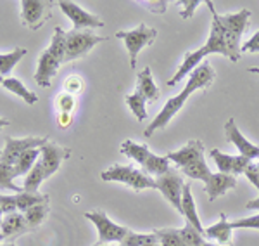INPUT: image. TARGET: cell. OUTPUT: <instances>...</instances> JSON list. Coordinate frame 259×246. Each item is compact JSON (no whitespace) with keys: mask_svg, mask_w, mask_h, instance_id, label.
Returning <instances> with one entry per match:
<instances>
[{"mask_svg":"<svg viewBox=\"0 0 259 246\" xmlns=\"http://www.w3.org/2000/svg\"><path fill=\"white\" fill-rule=\"evenodd\" d=\"M2 219H4V212H2V208H0V222H2Z\"/></svg>","mask_w":259,"mask_h":246,"instance_id":"c3c4849f","label":"cell"},{"mask_svg":"<svg viewBox=\"0 0 259 246\" xmlns=\"http://www.w3.org/2000/svg\"><path fill=\"white\" fill-rule=\"evenodd\" d=\"M137 92H140L150 102L159 99V95H161L159 87H157L156 82H154L150 68H144L139 75H137Z\"/></svg>","mask_w":259,"mask_h":246,"instance_id":"44dd1931","label":"cell"},{"mask_svg":"<svg viewBox=\"0 0 259 246\" xmlns=\"http://www.w3.org/2000/svg\"><path fill=\"white\" fill-rule=\"evenodd\" d=\"M100 179L104 182H121L135 191L156 189V181L132 165H112L107 170L100 172Z\"/></svg>","mask_w":259,"mask_h":246,"instance_id":"5b68a950","label":"cell"},{"mask_svg":"<svg viewBox=\"0 0 259 246\" xmlns=\"http://www.w3.org/2000/svg\"><path fill=\"white\" fill-rule=\"evenodd\" d=\"M147 246H161V244H147Z\"/></svg>","mask_w":259,"mask_h":246,"instance_id":"816d5d0a","label":"cell"},{"mask_svg":"<svg viewBox=\"0 0 259 246\" xmlns=\"http://www.w3.org/2000/svg\"><path fill=\"white\" fill-rule=\"evenodd\" d=\"M232 222H228L227 215L221 214L220 215V220L216 224H212V226L206 227V231H204V236L209 237V239H214L218 241L221 244H230V241H232Z\"/></svg>","mask_w":259,"mask_h":246,"instance_id":"7402d4cb","label":"cell"},{"mask_svg":"<svg viewBox=\"0 0 259 246\" xmlns=\"http://www.w3.org/2000/svg\"><path fill=\"white\" fill-rule=\"evenodd\" d=\"M245 208H247V210H257L259 212V196L256 199H250L247 205H245Z\"/></svg>","mask_w":259,"mask_h":246,"instance_id":"b9f144b4","label":"cell"},{"mask_svg":"<svg viewBox=\"0 0 259 246\" xmlns=\"http://www.w3.org/2000/svg\"><path fill=\"white\" fill-rule=\"evenodd\" d=\"M209 154L221 173H228V175H233V177L244 175V172L247 170V166L252 163V161L247 160L245 156H242V154H239V156H232V154H225V153L218 151V149H211Z\"/></svg>","mask_w":259,"mask_h":246,"instance_id":"9a60e30c","label":"cell"},{"mask_svg":"<svg viewBox=\"0 0 259 246\" xmlns=\"http://www.w3.org/2000/svg\"><path fill=\"white\" fill-rule=\"evenodd\" d=\"M211 9V14H212V23H211V31H209V37H207V42L206 45L200 47L202 51L204 57H207L209 54H221V56L228 57V47H227V40H225V35H223V30H221V24L218 18H216V9L212 6V2H206Z\"/></svg>","mask_w":259,"mask_h":246,"instance_id":"5bb4252c","label":"cell"},{"mask_svg":"<svg viewBox=\"0 0 259 246\" xmlns=\"http://www.w3.org/2000/svg\"><path fill=\"white\" fill-rule=\"evenodd\" d=\"M233 229H256L259 231V212L252 217H244V219L232 220Z\"/></svg>","mask_w":259,"mask_h":246,"instance_id":"d590c367","label":"cell"},{"mask_svg":"<svg viewBox=\"0 0 259 246\" xmlns=\"http://www.w3.org/2000/svg\"><path fill=\"white\" fill-rule=\"evenodd\" d=\"M256 166H257V170H259V161H257V163H256Z\"/></svg>","mask_w":259,"mask_h":246,"instance_id":"f5cc1de1","label":"cell"},{"mask_svg":"<svg viewBox=\"0 0 259 246\" xmlns=\"http://www.w3.org/2000/svg\"><path fill=\"white\" fill-rule=\"evenodd\" d=\"M182 215L185 217V220L194 226L200 234L204 236V231L206 229L202 227V222H200V217H199V212H197V206H195V199H194V194H192V187L190 184H185L183 187V194H182Z\"/></svg>","mask_w":259,"mask_h":246,"instance_id":"ffe728a7","label":"cell"},{"mask_svg":"<svg viewBox=\"0 0 259 246\" xmlns=\"http://www.w3.org/2000/svg\"><path fill=\"white\" fill-rule=\"evenodd\" d=\"M40 158V148L36 149H28L19 156L18 163L14 166V177H24L31 172V168L35 166V163Z\"/></svg>","mask_w":259,"mask_h":246,"instance_id":"4316f807","label":"cell"},{"mask_svg":"<svg viewBox=\"0 0 259 246\" xmlns=\"http://www.w3.org/2000/svg\"><path fill=\"white\" fill-rule=\"evenodd\" d=\"M154 181H156V189L161 191V194L171 203V206L182 215V194L185 182L178 170H169L161 177H156Z\"/></svg>","mask_w":259,"mask_h":246,"instance_id":"8fae6325","label":"cell"},{"mask_svg":"<svg viewBox=\"0 0 259 246\" xmlns=\"http://www.w3.org/2000/svg\"><path fill=\"white\" fill-rule=\"evenodd\" d=\"M107 37L95 35L89 30H71L66 31V56L64 62L81 59L89 54L95 45L106 42Z\"/></svg>","mask_w":259,"mask_h":246,"instance_id":"8992f818","label":"cell"},{"mask_svg":"<svg viewBox=\"0 0 259 246\" xmlns=\"http://www.w3.org/2000/svg\"><path fill=\"white\" fill-rule=\"evenodd\" d=\"M76 106V99L74 95H71L68 92H61L56 97V108L59 110V113H71Z\"/></svg>","mask_w":259,"mask_h":246,"instance_id":"836d02e7","label":"cell"},{"mask_svg":"<svg viewBox=\"0 0 259 246\" xmlns=\"http://www.w3.org/2000/svg\"><path fill=\"white\" fill-rule=\"evenodd\" d=\"M180 236H182L185 246H202L204 243H206L204 236L200 234L194 226H190L189 222H185V226L180 229Z\"/></svg>","mask_w":259,"mask_h":246,"instance_id":"d6a6232c","label":"cell"},{"mask_svg":"<svg viewBox=\"0 0 259 246\" xmlns=\"http://www.w3.org/2000/svg\"><path fill=\"white\" fill-rule=\"evenodd\" d=\"M214 78H216L214 69L211 68L209 62L204 61L202 64H200L199 68L189 77V82H187L185 89H183L178 95H175V97L168 99V102L162 106V110L159 111V115H157L156 118L150 122L149 127L145 128L144 135L150 137L154 132L162 130V128L168 127V123L175 118V115H177L178 111L183 108V104L187 102L189 95H192V94L195 92V90H199V89H209V87L212 85V82H214Z\"/></svg>","mask_w":259,"mask_h":246,"instance_id":"6da1fadb","label":"cell"},{"mask_svg":"<svg viewBox=\"0 0 259 246\" xmlns=\"http://www.w3.org/2000/svg\"><path fill=\"white\" fill-rule=\"evenodd\" d=\"M216 18H218L221 30H223L225 40H227L228 47V59L232 62H237L240 59V40L242 35L247 31L249 28V18L250 11L249 9H240L239 12H233V14H218L216 12Z\"/></svg>","mask_w":259,"mask_h":246,"instance_id":"277c9868","label":"cell"},{"mask_svg":"<svg viewBox=\"0 0 259 246\" xmlns=\"http://www.w3.org/2000/svg\"><path fill=\"white\" fill-rule=\"evenodd\" d=\"M21 23L36 31L52 18V2L49 0H21Z\"/></svg>","mask_w":259,"mask_h":246,"instance_id":"9c48e42d","label":"cell"},{"mask_svg":"<svg viewBox=\"0 0 259 246\" xmlns=\"http://www.w3.org/2000/svg\"><path fill=\"white\" fill-rule=\"evenodd\" d=\"M225 135H227L228 143H232L237 149H239V153L242 156H245L250 161L259 160V146L252 144L249 139H245L244 133L239 130V127H237V123L233 118H228L227 123H225Z\"/></svg>","mask_w":259,"mask_h":246,"instance_id":"4fadbf2b","label":"cell"},{"mask_svg":"<svg viewBox=\"0 0 259 246\" xmlns=\"http://www.w3.org/2000/svg\"><path fill=\"white\" fill-rule=\"evenodd\" d=\"M147 7V11L154 12V14H164L166 12V7H168V2L166 0H149V2H140Z\"/></svg>","mask_w":259,"mask_h":246,"instance_id":"f35d334b","label":"cell"},{"mask_svg":"<svg viewBox=\"0 0 259 246\" xmlns=\"http://www.w3.org/2000/svg\"><path fill=\"white\" fill-rule=\"evenodd\" d=\"M2 85L6 87L9 92H12L14 95H18V97L23 99L24 102L28 104V106H33V104L38 102V94L31 92L28 87H24V83L19 80V78H14V77H7L4 78Z\"/></svg>","mask_w":259,"mask_h":246,"instance_id":"603a6c76","label":"cell"},{"mask_svg":"<svg viewBox=\"0 0 259 246\" xmlns=\"http://www.w3.org/2000/svg\"><path fill=\"white\" fill-rule=\"evenodd\" d=\"M199 4H200V0H178L177 2V6L180 7V18L182 19H190L192 16H194V12L195 9L199 7Z\"/></svg>","mask_w":259,"mask_h":246,"instance_id":"e575fe53","label":"cell"},{"mask_svg":"<svg viewBox=\"0 0 259 246\" xmlns=\"http://www.w3.org/2000/svg\"><path fill=\"white\" fill-rule=\"evenodd\" d=\"M202 246H218V244H214V243H209V241H206V243H204Z\"/></svg>","mask_w":259,"mask_h":246,"instance_id":"f6af8a7d","label":"cell"},{"mask_svg":"<svg viewBox=\"0 0 259 246\" xmlns=\"http://www.w3.org/2000/svg\"><path fill=\"white\" fill-rule=\"evenodd\" d=\"M85 219H89L92 224L97 229V244H109V243H121L128 234L130 229L124 226H119V224L112 222V220L107 217L106 212L102 210H92L87 212Z\"/></svg>","mask_w":259,"mask_h":246,"instance_id":"ba28073f","label":"cell"},{"mask_svg":"<svg viewBox=\"0 0 259 246\" xmlns=\"http://www.w3.org/2000/svg\"><path fill=\"white\" fill-rule=\"evenodd\" d=\"M71 123H73V116H71V113H59V116H57V125H59V128H68L71 127Z\"/></svg>","mask_w":259,"mask_h":246,"instance_id":"60d3db41","label":"cell"},{"mask_svg":"<svg viewBox=\"0 0 259 246\" xmlns=\"http://www.w3.org/2000/svg\"><path fill=\"white\" fill-rule=\"evenodd\" d=\"M66 56V31L61 26L54 30L52 42L38 57V68L35 72V82L44 89L52 85V78L59 72Z\"/></svg>","mask_w":259,"mask_h":246,"instance_id":"3957f363","label":"cell"},{"mask_svg":"<svg viewBox=\"0 0 259 246\" xmlns=\"http://www.w3.org/2000/svg\"><path fill=\"white\" fill-rule=\"evenodd\" d=\"M244 175L247 177V181L250 182V184H252L259 191V170H257L256 163H250L247 166V170L244 172Z\"/></svg>","mask_w":259,"mask_h":246,"instance_id":"ab89813d","label":"cell"},{"mask_svg":"<svg viewBox=\"0 0 259 246\" xmlns=\"http://www.w3.org/2000/svg\"><path fill=\"white\" fill-rule=\"evenodd\" d=\"M202 61H204V54H202L200 49L187 52L185 57H183V62L180 64L178 72L173 75V78H169V80H168V85L173 87V85H177V83L182 82L185 77H190V75L194 73L200 64H202Z\"/></svg>","mask_w":259,"mask_h":246,"instance_id":"d6986e66","label":"cell"},{"mask_svg":"<svg viewBox=\"0 0 259 246\" xmlns=\"http://www.w3.org/2000/svg\"><path fill=\"white\" fill-rule=\"evenodd\" d=\"M4 82V77H2V75H0V83H2Z\"/></svg>","mask_w":259,"mask_h":246,"instance_id":"681fc988","label":"cell"},{"mask_svg":"<svg viewBox=\"0 0 259 246\" xmlns=\"http://www.w3.org/2000/svg\"><path fill=\"white\" fill-rule=\"evenodd\" d=\"M26 54L28 51L24 47H16L14 51H11L9 54H0V75H2L4 78H7V75L14 69V66L18 64Z\"/></svg>","mask_w":259,"mask_h":246,"instance_id":"f1b7e54d","label":"cell"},{"mask_svg":"<svg viewBox=\"0 0 259 246\" xmlns=\"http://www.w3.org/2000/svg\"><path fill=\"white\" fill-rule=\"evenodd\" d=\"M69 156H71L69 148H62V146H59L50 139L45 140L40 148V158H38L44 179L52 177V175L61 168L62 161H66Z\"/></svg>","mask_w":259,"mask_h":246,"instance_id":"30bf717a","label":"cell"},{"mask_svg":"<svg viewBox=\"0 0 259 246\" xmlns=\"http://www.w3.org/2000/svg\"><path fill=\"white\" fill-rule=\"evenodd\" d=\"M0 231L6 237L4 243H14L16 237L31 232L26 224V219H24V214H21V212H12V214L4 215L2 222H0Z\"/></svg>","mask_w":259,"mask_h":246,"instance_id":"e0dca14e","label":"cell"},{"mask_svg":"<svg viewBox=\"0 0 259 246\" xmlns=\"http://www.w3.org/2000/svg\"><path fill=\"white\" fill-rule=\"evenodd\" d=\"M161 246H185L178 229H154Z\"/></svg>","mask_w":259,"mask_h":246,"instance_id":"1f68e13d","label":"cell"},{"mask_svg":"<svg viewBox=\"0 0 259 246\" xmlns=\"http://www.w3.org/2000/svg\"><path fill=\"white\" fill-rule=\"evenodd\" d=\"M142 166H144L145 173L154 175V177H161V175H164L166 172H169V170H171L168 158L159 156V154H154V153L149 154V158L145 160V163Z\"/></svg>","mask_w":259,"mask_h":246,"instance_id":"484cf974","label":"cell"},{"mask_svg":"<svg viewBox=\"0 0 259 246\" xmlns=\"http://www.w3.org/2000/svg\"><path fill=\"white\" fill-rule=\"evenodd\" d=\"M85 90V83L80 77H69L64 82V92H68L71 95H78Z\"/></svg>","mask_w":259,"mask_h":246,"instance_id":"8d00e7d4","label":"cell"},{"mask_svg":"<svg viewBox=\"0 0 259 246\" xmlns=\"http://www.w3.org/2000/svg\"><path fill=\"white\" fill-rule=\"evenodd\" d=\"M147 244H159V237H157L156 232L142 234V232L130 231V234L119 243V246H147Z\"/></svg>","mask_w":259,"mask_h":246,"instance_id":"4dcf8cb0","label":"cell"},{"mask_svg":"<svg viewBox=\"0 0 259 246\" xmlns=\"http://www.w3.org/2000/svg\"><path fill=\"white\" fill-rule=\"evenodd\" d=\"M121 153H123L124 156H128L130 160L137 161L139 165H144L145 160H147L149 154H150L149 148L145 144H137L130 139L121 143Z\"/></svg>","mask_w":259,"mask_h":246,"instance_id":"d4e9b609","label":"cell"},{"mask_svg":"<svg viewBox=\"0 0 259 246\" xmlns=\"http://www.w3.org/2000/svg\"><path fill=\"white\" fill-rule=\"evenodd\" d=\"M180 172H182L183 175H187L190 181H202L204 184L209 181V177L212 175L209 166H207V163L204 160H199L192 165L183 166V168H180Z\"/></svg>","mask_w":259,"mask_h":246,"instance_id":"83f0119b","label":"cell"},{"mask_svg":"<svg viewBox=\"0 0 259 246\" xmlns=\"http://www.w3.org/2000/svg\"><path fill=\"white\" fill-rule=\"evenodd\" d=\"M4 241H6V237H4V234L0 232V243H4Z\"/></svg>","mask_w":259,"mask_h":246,"instance_id":"7dc6e473","label":"cell"},{"mask_svg":"<svg viewBox=\"0 0 259 246\" xmlns=\"http://www.w3.org/2000/svg\"><path fill=\"white\" fill-rule=\"evenodd\" d=\"M119 40L124 42L126 45V51L130 54V66L135 69L137 66V57L142 49L149 47V45L154 44L157 37V30L156 28H150L145 23H140L135 30H130V31H118L116 33Z\"/></svg>","mask_w":259,"mask_h":246,"instance_id":"52a82bcc","label":"cell"},{"mask_svg":"<svg viewBox=\"0 0 259 246\" xmlns=\"http://www.w3.org/2000/svg\"><path fill=\"white\" fill-rule=\"evenodd\" d=\"M9 125H11V120H7V118H0V128L9 127Z\"/></svg>","mask_w":259,"mask_h":246,"instance_id":"7bdbcfd3","label":"cell"},{"mask_svg":"<svg viewBox=\"0 0 259 246\" xmlns=\"http://www.w3.org/2000/svg\"><path fill=\"white\" fill-rule=\"evenodd\" d=\"M235 186H237V177H233V175L221 173V172L212 173L209 177V181L206 182V194L211 201H214V199L227 194L228 191L233 189Z\"/></svg>","mask_w":259,"mask_h":246,"instance_id":"ac0fdd59","label":"cell"},{"mask_svg":"<svg viewBox=\"0 0 259 246\" xmlns=\"http://www.w3.org/2000/svg\"><path fill=\"white\" fill-rule=\"evenodd\" d=\"M166 158L169 161H173L178 168H183V166L192 165L199 160H204V143L199 139H192L183 148H180L178 151L168 153Z\"/></svg>","mask_w":259,"mask_h":246,"instance_id":"2e32d148","label":"cell"},{"mask_svg":"<svg viewBox=\"0 0 259 246\" xmlns=\"http://www.w3.org/2000/svg\"><path fill=\"white\" fill-rule=\"evenodd\" d=\"M124 102H126L130 111L135 115V118L139 120V122L147 120V110H145V102H147V99H145L140 92H137L135 90L133 94L126 95V97H124Z\"/></svg>","mask_w":259,"mask_h":246,"instance_id":"f546056e","label":"cell"},{"mask_svg":"<svg viewBox=\"0 0 259 246\" xmlns=\"http://www.w3.org/2000/svg\"><path fill=\"white\" fill-rule=\"evenodd\" d=\"M50 214V206H49V201H44V203H38V205L28 208L24 212V219H26V224L30 227V231H36L41 224L47 220V217Z\"/></svg>","mask_w":259,"mask_h":246,"instance_id":"cb8c5ba5","label":"cell"},{"mask_svg":"<svg viewBox=\"0 0 259 246\" xmlns=\"http://www.w3.org/2000/svg\"><path fill=\"white\" fill-rule=\"evenodd\" d=\"M0 246H16L14 243H0Z\"/></svg>","mask_w":259,"mask_h":246,"instance_id":"bcb514c9","label":"cell"},{"mask_svg":"<svg viewBox=\"0 0 259 246\" xmlns=\"http://www.w3.org/2000/svg\"><path fill=\"white\" fill-rule=\"evenodd\" d=\"M49 137H23V139H14V137H6V148L0 151V189L11 191L14 194L23 193V187L14 184V166L18 163L19 156L28 149L41 148V144Z\"/></svg>","mask_w":259,"mask_h":246,"instance_id":"7a4b0ae2","label":"cell"},{"mask_svg":"<svg viewBox=\"0 0 259 246\" xmlns=\"http://www.w3.org/2000/svg\"><path fill=\"white\" fill-rule=\"evenodd\" d=\"M249 72H250V73H256V75H259V68H249Z\"/></svg>","mask_w":259,"mask_h":246,"instance_id":"ee69618b","label":"cell"},{"mask_svg":"<svg viewBox=\"0 0 259 246\" xmlns=\"http://www.w3.org/2000/svg\"><path fill=\"white\" fill-rule=\"evenodd\" d=\"M57 6L61 7L62 14H66L73 23V30H87V28H102L104 21L99 16L85 11L78 4L69 2V0H59Z\"/></svg>","mask_w":259,"mask_h":246,"instance_id":"7c38bea8","label":"cell"},{"mask_svg":"<svg viewBox=\"0 0 259 246\" xmlns=\"http://www.w3.org/2000/svg\"><path fill=\"white\" fill-rule=\"evenodd\" d=\"M95 246H111V244H95Z\"/></svg>","mask_w":259,"mask_h":246,"instance_id":"f907efd6","label":"cell"},{"mask_svg":"<svg viewBox=\"0 0 259 246\" xmlns=\"http://www.w3.org/2000/svg\"><path fill=\"white\" fill-rule=\"evenodd\" d=\"M240 52H249V54H257L259 52V30L254 33L245 44L240 45Z\"/></svg>","mask_w":259,"mask_h":246,"instance_id":"74e56055","label":"cell"}]
</instances>
